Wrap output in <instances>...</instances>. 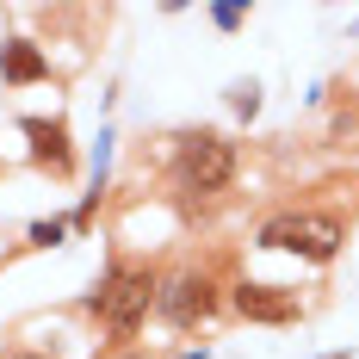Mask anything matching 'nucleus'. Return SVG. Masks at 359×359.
Listing matches in <instances>:
<instances>
[{
  "instance_id": "10",
  "label": "nucleus",
  "mask_w": 359,
  "mask_h": 359,
  "mask_svg": "<svg viewBox=\"0 0 359 359\" xmlns=\"http://www.w3.org/2000/svg\"><path fill=\"white\" fill-rule=\"evenodd\" d=\"M211 19L223 25V32H236V25H242V6H211Z\"/></svg>"
},
{
  "instance_id": "7",
  "label": "nucleus",
  "mask_w": 359,
  "mask_h": 359,
  "mask_svg": "<svg viewBox=\"0 0 359 359\" xmlns=\"http://www.w3.org/2000/svg\"><path fill=\"white\" fill-rule=\"evenodd\" d=\"M43 74H50V62H43V50H37L32 37H6V43H0V81L32 87V81H43Z\"/></svg>"
},
{
  "instance_id": "5",
  "label": "nucleus",
  "mask_w": 359,
  "mask_h": 359,
  "mask_svg": "<svg viewBox=\"0 0 359 359\" xmlns=\"http://www.w3.org/2000/svg\"><path fill=\"white\" fill-rule=\"evenodd\" d=\"M248 323H291L297 316V297L279 285H236V297H229Z\"/></svg>"
},
{
  "instance_id": "9",
  "label": "nucleus",
  "mask_w": 359,
  "mask_h": 359,
  "mask_svg": "<svg viewBox=\"0 0 359 359\" xmlns=\"http://www.w3.org/2000/svg\"><path fill=\"white\" fill-rule=\"evenodd\" d=\"M62 229H69V223H32V242H37V248H56Z\"/></svg>"
},
{
  "instance_id": "2",
  "label": "nucleus",
  "mask_w": 359,
  "mask_h": 359,
  "mask_svg": "<svg viewBox=\"0 0 359 359\" xmlns=\"http://www.w3.org/2000/svg\"><path fill=\"white\" fill-rule=\"evenodd\" d=\"M155 291L161 285L149 279L143 266H111L106 279H100V291L87 297V310H100V323H106L111 334H130V328L155 310Z\"/></svg>"
},
{
  "instance_id": "8",
  "label": "nucleus",
  "mask_w": 359,
  "mask_h": 359,
  "mask_svg": "<svg viewBox=\"0 0 359 359\" xmlns=\"http://www.w3.org/2000/svg\"><path fill=\"white\" fill-rule=\"evenodd\" d=\"M229 106L242 111V118H254V111H260V87H254V81H248V87H236V93H229Z\"/></svg>"
},
{
  "instance_id": "3",
  "label": "nucleus",
  "mask_w": 359,
  "mask_h": 359,
  "mask_svg": "<svg viewBox=\"0 0 359 359\" xmlns=\"http://www.w3.org/2000/svg\"><path fill=\"white\" fill-rule=\"evenodd\" d=\"M174 174L186 192H223L236 180V143H223L217 130H198V137H180Z\"/></svg>"
},
{
  "instance_id": "4",
  "label": "nucleus",
  "mask_w": 359,
  "mask_h": 359,
  "mask_svg": "<svg viewBox=\"0 0 359 359\" xmlns=\"http://www.w3.org/2000/svg\"><path fill=\"white\" fill-rule=\"evenodd\" d=\"M211 304H217V291H211V279H198V273H186V279H174V285L155 291V310H161L174 328H192L198 316H211Z\"/></svg>"
},
{
  "instance_id": "1",
  "label": "nucleus",
  "mask_w": 359,
  "mask_h": 359,
  "mask_svg": "<svg viewBox=\"0 0 359 359\" xmlns=\"http://www.w3.org/2000/svg\"><path fill=\"white\" fill-rule=\"evenodd\" d=\"M341 242H347V229H341L328 211H285V217H273V223H260V248L297 254V260H316V266L334 260Z\"/></svg>"
},
{
  "instance_id": "6",
  "label": "nucleus",
  "mask_w": 359,
  "mask_h": 359,
  "mask_svg": "<svg viewBox=\"0 0 359 359\" xmlns=\"http://www.w3.org/2000/svg\"><path fill=\"white\" fill-rule=\"evenodd\" d=\"M25 137H32V155L50 168V174H69L74 168V149H69L62 118H25Z\"/></svg>"
},
{
  "instance_id": "11",
  "label": "nucleus",
  "mask_w": 359,
  "mask_h": 359,
  "mask_svg": "<svg viewBox=\"0 0 359 359\" xmlns=\"http://www.w3.org/2000/svg\"><path fill=\"white\" fill-rule=\"evenodd\" d=\"M19 359H37V353H19Z\"/></svg>"
}]
</instances>
